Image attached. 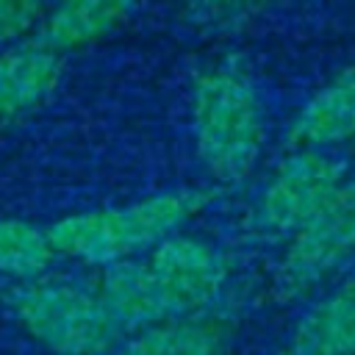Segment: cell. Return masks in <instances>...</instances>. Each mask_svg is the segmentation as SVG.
Segmentation results:
<instances>
[{
  "mask_svg": "<svg viewBox=\"0 0 355 355\" xmlns=\"http://www.w3.org/2000/svg\"><path fill=\"white\" fill-rule=\"evenodd\" d=\"M205 202V191H166L130 205L64 216L47 236L53 250L69 258L111 266L175 236V230Z\"/></svg>",
  "mask_w": 355,
  "mask_h": 355,
  "instance_id": "cell-1",
  "label": "cell"
},
{
  "mask_svg": "<svg viewBox=\"0 0 355 355\" xmlns=\"http://www.w3.org/2000/svg\"><path fill=\"white\" fill-rule=\"evenodd\" d=\"M197 155L222 183L250 175L263 144V108L252 80L230 67L197 78L191 92Z\"/></svg>",
  "mask_w": 355,
  "mask_h": 355,
  "instance_id": "cell-2",
  "label": "cell"
},
{
  "mask_svg": "<svg viewBox=\"0 0 355 355\" xmlns=\"http://www.w3.org/2000/svg\"><path fill=\"white\" fill-rule=\"evenodd\" d=\"M19 324L55 355H100L119 336L94 294L61 286L31 283L11 294Z\"/></svg>",
  "mask_w": 355,
  "mask_h": 355,
  "instance_id": "cell-3",
  "label": "cell"
},
{
  "mask_svg": "<svg viewBox=\"0 0 355 355\" xmlns=\"http://www.w3.org/2000/svg\"><path fill=\"white\" fill-rule=\"evenodd\" d=\"M355 250V180L336 194L300 227L277 266V294L297 297L324 280Z\"/></svg>",
  "mask_w": 355,
  "mask_h": 355,
  "instance_id": "cell-4",
  "label": "cell"
},
{
  "mask_svg": "<svg viewBox=\"0 0 355 355\" xmlns=\"http://www.w3.org/2000/svg\"><path fill=\"white\" fill-rule=\"evenodd\" d=\"M344 164L319 150L288 155L269 178L258 200V227L275 236L300 230L341 186Z\"/></svg>",
  "mask_w": 355,
  "mask_h": 355,
  "instance_id": "cell-5",
  "label": "cell"
},
{
  "mask_svg": "<svg viewBox=\"0 0 355 355\" xmlns=\"http://www.w3.org/2000/svg\"><path fill=\"white\" fill-rule=\"evenodd\" d=\"M158 286L166 319H186L205 311L222 291L227 277L225 255L191 236H169L147 261Z\"/></svg>",
  "mask_w": 355,
  "mask_h": 355,
  "instance_id": "cell-6",
  "label": "cell"
},
{
  "mask_svg": "<svg viewBox=\"0 0 355 355\" xmlns=\"http://www.w3.org/2000/svg\"><path fill=\"white\" fill-rule=\"evenodd\" d=\"M94 297L116 333H144L166 319L153 272L139 261H116L105 266Z\"/></svg>",
  "mask_w": 355,
  "mask_h": 355,
  "instance_id": "cell-7",
  "label": "cell"
},
{
  "mask_svg": "<svg viewBox=\"0 0 355 355\" xmlns=\"http://www.w3.org/2000/svg\"><path fill=\"white\" fill-rule=\"evenodd\" d=\"M355 136V67L324 83L294 116L288 141L305 150L338 144Z\"/></svg>",
  "mask_w": 355,
  "mask_h": 355,
  "instance_id": "cell-8",
  "label": "cell"
},
{
  "mask_svg": "<svg viewBox=\"0 0 355 355\" xmlns=\"http://www.w3.org/2000/svg\"><path fill=\"white\" fill-rule=\"evenodd\" d=\"M291 355H355V277L297 322Z\"/></svg>",
  "mask_w": 355,
  "mask_h": 355,
  "instance_id": "cell-9",
  "label": "cell"
},
{
  "mask_svg": "<svg viewBox=\"0 0 355 355\" xmlns=\"http://www.w3.org/2000/svg\"><path fill=\"white\" fill-rule=\"evenodd\" d=\"M136 11L128 0H78L53 8L42 22V42L47 50H72L92 44L122 28Z\"/></svg>",
  "mask_w": 355,
  "mask_h": 355,
  "instance_id": "cell-10",
  "label": "cell"
},
{
  "mask_svg": "<svg viewBox=\"0 0 355 355\" xmlns=\"http://www.w3.org/2000/svg\"><path fill=\"white\" fill-rule=\"evenodd\" d=\"M58 80V58L44 44L0 53V116L19 114L44 100Z\"/></svg>",
  "mask_w": 355,
  "mask_h": 355,
  "instance_id": "cell-11",
  "label": "cell"
},
{
  "mask_svg": "<svg viewBox=\"0 0 355 355\" xmlns=\"http://www.w3.org/2000/svg\"><path fill=\"white\" fill-rule=\"evenodd\" d=\"M227 330L208 319H180L155 324L133 336L114 355H225Z\"/></svg>",
  "mask_w": 355,
  "mask_h": 355,
  "instance_id": "cell-12",
  "label": "cell"
},
{
  "mask_svg": "<svg viewBox=\"0 0 355 355\" xmlns=\"http://www.w3.org/2000/svg\"><path fill=\"white\" fill-rule=\"evenodd\" d=\"M53 258L50 236L19 219H0V272L33 280L39 277Z\"/></svg>",
  "mask_w": 355,
  "mask_h": 355,
  "instance_id": "cell-13",
  "label": "cell"
},
{
  "mask_svg": "<svg viewBox=\"0 0 355 355\" xmlns=\"http://www.w3.org/2000/svg\"><path fill=\"white\" fill-rule=\"evenodd\" d=\"M42 17V6L31 0H0V42L31 31Z\"/></svg>",
  "mask_w": 355,
  "mask_h": 355,
  "instance_id": "cell-14",
  "label": "cell"
},
{
  "mask_svg": "<svg viewBox=\"0 0 355 355\" xmlns=\"http://www.w3.org/2000/svg\"><path fill=\"white\" fill-rule=\"evenodd\" d=\"M197 19L202 25H216V28H230V25H241L247 22V17L255 11L252 6H241V3H211V6H194Z\"/></svg>",
  "mask_w": 355,
  "mask_h": 355,
  "instance_id": "cell-15",
  "label": "cell"
}]
</instances>
